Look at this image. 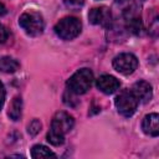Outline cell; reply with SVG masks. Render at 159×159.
I'll return each mask as SVG.
<instances>
[{
  "label": "cell",
  "mask_w": 159,
  "mask_h": 159,
  "mask_svg": "<svg viewBox=\"0 0 159 159\" xmlns=\"http://www.w3.org/2000/svg\"><path fill=\"white\" fill-rule=\"evenodd\" d=\"M75 119L66 112H57L51 122L50 130L47 133V142L52 145H62L65 142V135L72 129Z\"/></svg>",
  "instance_id": "1"
},
{
  "label": "cell",
  "mask_w": 159,
  "mask_h": 159,
  "mask_svg": "<svg viewBox=\"0 0 159 159\" xmlns=\"http://www.w3.org/2000/svg\"><path fill=\"white\" fill-rule=\"evenodd\" d=\"M93 83V73L89 68H81L76 71L67 80V89L73 94H83L86 93Z\"/></svg>",
  "instance_id": "2"
},
{
  "label": "cell",
  "mask_w": 159,
  "mask_h": 159,
  "mask_svg": "<svg viewBox=\"0 0 159 159\" xmlns=\"http://www.w3.org/2000/svg\"><path fill=\"white\" fill-rule=\"evenodd\" d=\"M19 25L30 36H39L45 29L43 17L37 11H25L21 14L19 17Z\"/></svg>",
  "instance_id": "3"
},
{
  "label": "cell",
  "mask_w": 159,
  "mask_h": 159,
  "mask_svg": "<svg viewBox=\"0 0 159 159\" xmlns=\"http://www.w3.org/2000/svg\"><path fill=\"white\" fill-rule=\"evenodd\" d=\"M81 30H82V22L80 21V19L75 16H66L55 25L56 35L66 41L77 37L81 34Z\"/></svg>",
  "instance_id": "4"
},
{
  "label": "cell",
  "mask_w": 159,
  "mask_h": 159,
  "mask_svg": "<svg viewBox=\"0 0 159 159\" xmlns=\"http://www.w3.org/2000/svg\"><path fill=\"white\" fill-rule=\"evenodd\" d=\"M138 99L134 96V93L130 89H124L114 99V104L116 108L118 111L119 114H122L123 117H130L134 114V112L137 111L138 107Z\"/></svg>",
  "instance_id": "5"
},
{
  "label": "cell",
  "mask_w": 159,
  "mask_h": 159,
  "mask_svg": "<svg viewBox=\"0 0 159 159\" xmlns=\"http://www.w3.org/2000/svg\"><path fill=\"white\" fill-rule=\"evenodd\" d=\"M138 67V60L133 53L123 52L113 58V68L122 75H130Z\"/></svg>",
  "instance_id": "6"
},
{
  "label": "cell",
  "mask_w": 159,
  "mask_h": 159,
  "mask_svg": "<svg viewBox=\"0 0 159 159\" xmlns=\"http://www.w3.org/2000/svg\"><path fill=\"white\" fill-rule=\"evenodd\" d=\"M88 20L93 25H101V26H109L112 21V14L108 7L99 6L93 7L88 12Z\"/></svg>",
  "instance_id": "7"
},
{
  "label": "cell",
  "mask_w": 159,
  "mask_h": 159,
  "mask_svg": "<svg viewBox=\"0 0 159 159\" xmlns=\"http://www.w3.org/2000/svg\"><path fill=\"white\" fill-rule=\"evenodd\" d=\"M96 86L97 88L106 93V94H112L114 93L117 89H119L120 87V83L119 81L114 77V76H111V75H102L97 78L96 81Z\"/></svg>",
  "instance_id": "8"
},
{
  "label": "cell",
  "mask_w": 159,
  "mask_h": 159,
  "mask_svg": "<svg viewBox=\"0 0 159 159\" xmlns=\"http://www.w3.org/2000/svg\"><path fill=\"white\" fill-rule=\"evenodd\" d=\"M134 96L137 97L138 102H142V103H147L150 101L152 96H153V89H152V86L145 82V81H138L133 84L132 89H130Z\"/></svg>",
  "instance_id": "9"
},
{
  "label": "cell",
  "mask_w": 159,
  "mask_h": 159,
  "mask_svg": "<svg viewBox=\"0 0 159 159\" xmlns=\"http://www.w3.org/2000/svg\"><path fill=\"white\" fill-rule=\"evenodd\" d=\"M142 129L145 134L150 137H157L159 134V116L158 113H149L143 118Z\"/></svg>",
  "instance_id": "10"
},
{
  "label": "cell",
  "mask_w": 159,
  "mask_h": 159,
  "mask_svg": "<svg viewBox=\"0 0 159 159\" xmlns=\"http://www.w3.org/2000/svg\"><path fill=\"white\" fill-rule=\"evenodd\" d=\"M19 67H20L19 61H16L10 56H5L0 58V71L5 73H14L19 70Z\"/></svg>",
  "instance_id": "11"
},
{
  "label": "cell",
  "mask_w": 159,
  "mask_h": 159,
  "mask_svg": "<svg viewBox=\"0 0 159 159\" xmlns=\"http://www.w3.org/2000/svg\"><path fill=\"white\" fill-rule=\"evenodd\" d=\"M21 113H22V99L21 97H15L11 103H10V107H9V117L12 119V120H19L20 117H21Z\"/></svg>",
  "instance_id": "12"
},
{
  "label": "cell",
  "mask_w": 159,
  "mask_h": 159,
  "mask_svg": "<svg viewBox=\"0 0 159 159\" xmlns=\"http://www.w3.org/2000/svg\"><path fill=\"white\" fill-rule=\"evenodd\" d=\"M125 21H127V29L129 32L134 34V35H139L140 31H142V21H140V17L134 15L133 12H130L127 17H125Z\"/></svg>",
  "instance_id": "13"
},
{
  "label": "cell",
  "mask_w": 159,
  "mask_h": 159,
  "mask_svg": "<svg viewBox=\"0 0 159 159\" xmlns=\"http://www.w3.org/2000/svg\"><path fill=\"white\" fill-rule=\"evenodd\" d=\"M31 157L34 159H40V158H50V157L56 158L57 155L52 150H50L47 147L41 145V144H37V145H34L32 147V149H31Z\"/></svg>",
  "instance_id": "14"
},
{
  "label": "cell",
  "mask_w": 159,
  "mask_h": 159,
  "mask_svg": "<svg viewBox=\"0 0 159 159\" xmlns=\"http://www.w3.org/2000/svg\"><path fill=\"white\" fill-rule=\"evenodd\" d=\"M41 127H42V124L39 119H32L30 122V124L27 125V133L30 135H36L41 130Z\"/></svg>",
  "instance_id": "15"
},
{
  "label": "cell",
  "mask_w": 159,
  "mask_h": 159,
  "mask_svg": "<svg viewBox=\"0 0 159 159\" xmlns=\"http://www.w3.org/2000/svg\"><path fill=\"white\" fill-rule=\"evenodd\" d=\"M63 4H65V6L67 9L77 11V10H80L83 6L84 0H63Z\"/></svg>",
  "instance_id": "16"
},
{
  "label": "cell",
  "mask_w": 159,
  "mask_h": 159,
  "mask_svg": "<svg viewBox=\"0 0 159 159\" xmlns=\"http://www.w3.org/2000/svg\"><path fill=\"white\" fill-rule=\"evenodd\" d=\"M7 37H9V32L6 27L2 24H0V43H4L7 40Z\"/></svg>",
  "instance_id": "17"
},
{
  "label": "cell",
  "mask_w": 159,
  "mask_h": 159,
  "mask_svg": "<svg viewBox=\"0 0 159 159\" xmlns=\"http://www.w3.org/2000/svg\"><path fill=\"white\" fill-rule=\"evenodd\" d=\"M5 96H6L5 87H4V84L0 82V111H1V108L4 107V103H5Z\"/></svg>",
  "instance_id": "18"
},
{
  "label": "cell",
  "mask_w": 159,
  "mask_h": 159,
  "mask_svg": "<svg viewBox=\"0 0 159 159\" xmlns=\"http://www.w3.org/2000/svg\"><path fill=\"white\" fill-rule=\"evenodd\" d=\"M6 12H7V9H6V6H5L2 2H0V16L5 15Z\"/></svg>",
  "instance_id": "19"
}]
</instances>
